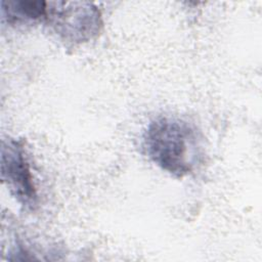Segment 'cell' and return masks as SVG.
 Listing matches in <instances>:
<instances>
[{
	"mask_svg": "<svg viewBox=\"0 0 262 262\" xmlns=\"http://www.w3.org/2000/svg\"><path fill=\"white\" fill-rule=\"evenodd\" d=\"M1 177L24 208L34 209L37 204V191L21 141L9 139L2 142Z\"/></svg>",
	"mask_w": 262,
	"mask_h": 262,
	"instance_id": "2",
	"label": "cell"
},
{
	"mask_svg": "<svg viewBox=\"0 0 262 262\" xmlns=\"http://www.w3.org/2000/svg\"><path fill=\"white\" fill-rule=\"evenodd\" d=\"M2 11L9 21L35 20L47 13L43 1H2Z\"/></svg>",
	"mask_w": 262,
	"mask_h": 262,
	"instance_id": "3",
	"label": "cell"
},
{
	"mask_svg": "<svg viewBox=\"0 0 262 262\" xmlns=\"http://www.w3.org/2000/svg\"><path fill=\"white\" fill-rule=\"evenodd\" d=\"M147 157L175 177L193 173L204 158L203 138L194 126L171 117L151 121L143 134Z\"/></svg>",
	"mask_w": 262,
	"mask_h": 262,
	"instance_id": "1",
	"label": "cell"
}]
</instances>
